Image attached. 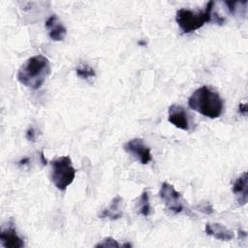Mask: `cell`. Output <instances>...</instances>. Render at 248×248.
I'll return each instance as SVG.
<instances>
[{
    "label": "cell",
    "instance_id": "6da1fadb",
    "mask_svg": "<svg viewBox=\"0 0 248 248\" xmlns=\"http://www.w3.org/2000/svg\"><path fill=\"white\" fill-rule=\"evenodd\" d=\"M50 74V62L42 54L28 58L18 69L17 80L31 89H39Z\"/></svg>",
    "mask_w": 248,
    "mask_h": 248
},
{
    "label": "cell",
    "instance_id": "7a4b0ae2",
    "mask_svg": "<svg viewBox=\"0 0 248 248\" xmlns=\"http://www.w3.org/2000/svg\"><path fill=\"white\" fill-rule=\"evenodd\" d=\"M189 107L208 117L217 118L224 110V102L218 92L203 85L196 89L188 99Z\"/></svg>",
    "mask_w": 248,
    "mask_h": 248
},
{
    "label": "cell",
    "instance_id": "3957f363",
    "mask_svg": "<svg viewBox=\"0 0 248 248\" xmlns=\"http://www.w3.org/2000/svg\"><path fill=\"white\" fill-rule=\"evenodd\" d=\"M213 7L214 1H209L202 11L180 9L176 12L175 21L183 33H192L213 20Z\"/></svg>",
    "mask_w": 248,
    "mask_h": 248
},
{
    "label": "cell",
    "instance_id": "277c9868",
    "mask_svg": "<svg viewBox=\"0 0 248 248\" xmlns=\"http://www.w3.org/2000/svg\"><path fill=\"white\" fill-rule=\"evenodd\" d=\"M50 179L60 191H65L76 177V169L69 156H60L50 162Z\"/></svg>",
    "mask_w": 248,
    "mask_h": 248
},
{
    "label": "cell",
    "instance_id": "5b68a950",
    "mask_svg": "<svg viewBox=\"0 0 248 248\" xmlns=\"http://www.w3.org/2000/svg\"><path fill=\"white\" fill-rule=\"evenodd\" d=\"M159 195L166 207L173 214L180 213L183 210L181 194L175 190L173 185L168 182H163L159 191Z\"/></svg>",
    "mask_w": 248,
    "mask_h": 248
},
{
    "label": "cell",
    "instance_id": "8992f818",
    "mask_svg": "<svg viewBox=\"0 0 248 248\" xmlns=\"http://www.w3.org/2000/svg\"><path fill=\"white\" fill-rule=\"evenodd\" d=\"M123 148L127 153L135 157L142 165H146L152 160L150 148L145 145L142 139H132L123 145Z\"/></svg>",
    "mask_w": 248,
    "mask_h": 248
},
{
    "label": "cell",
    "instance_id": "52a82bcc",
    "mask_svg": "<svg viewBox=\"0 0 248 248\" xmlns=\"http://www.w3.org/2000/svg\"><path fill=\"white\" fill-rule=\"evenodd\" d=\"M168 120L174 127L183 130H190V122L187 111L179 105H171L168 109Z\"/></svg>",
    "mask_w": 248,
    "mask_h": 248
},
{
    "label": "cell",
    "instance_id": "ba28073f",
    "mask_svg": "<svg viewBox=\"0 0 248 248\" xmlns=\"http://www.w3.org/2000/svg\"><path fill=\"white\" fill-rule=\"evenodd\" d=\"M0 241L5 248H20L24 246V242L17 234L13 223L0 232Z\"/></svg>",
    "mask_w": 248,
    "mask_h": 248
},
{
    "label": "cell",
    "instance_id": "9c48e42d",
    "mask_svg": "<svg viewBox=\"0 0 248 248\" xmlns=\"http://www.w3.org/2000/svg\"><path fill=\"white\" fill-rule=\"evenodd\" d=\"M45 26L48 30V36L52 41H55V42L62 41L67 34L66 27L63 25V23L59 20V18L55 15L50 16L46 19Z\"/></svg>",
    "mask_w": 248,
    "mask_h": 248
},
{
    "label": "cell",
    "instance_id": "30bf717a",
    "mask_svg": "<svg viewBox=\"0 0 248 248\" xmlns=\"http://www.w3.org/2000/svg\"><path fill=\"white\" fill-rule=\"evenodd\" d=\"M232 192L240 205H245L248 201V176L244 171L232 184Z\"/></svg>",
    "mask_w": 248,
    "mask_h": 248
},
{
    "label": "cell",
    "instance_id": "8fae6325",
    "mask_svg": "<svg viewBox=\"0 0 248 248\" xmlns=\"http://www.w3.org/2000/svg\"><path fill=\"white\" fill-rule=\"evenodd\" d=\"M204 231L207 235H211L215 239L222 241H229L234 237L232 231L219 223H207L205 225Z\"/></svg>",
    "mask_w": 248,
    "mask_h": 248
},
{
    "label": "cell",
    "instance_id": "7c38bea8",
    "mask_svg": "<svg viewBox=\"0 0 248 248\" xmlns=\"http://www.w3.org/2000/svg\"><path fill=\"white\" fill-rule=\"evenodd\" d=\"M123 199L120 196H115L108 206H107L99 215L100 218H108L109 220H117L120 219L123 215L122 210Z\"/></svg>",
    "mask_w": 248,
    "mask_h": 248
},
{
    "label": "cell",
    "instance_id": "4fadbf2b",
    "mask_svg": "<svg viewBox=\"0 0 248 248\" xmlns=\"http://www.w3.org/2000/svg\"><path fill=\"white\" fill-rule=\"evenodd\" d=\"M136 209L139 214H141L145 217L150 215L151 212V207H150V202H149V194L148 191L144 190L141 195L140 196L137 204H136Z\"/></svg>",
    "mask_w": 248,
    "mask_h": 248
},
{
    "label": "cell",
    "instance_id": "5bb4252c",
    "mask_svg": "<svg viewBox=\"0 0 248 248\" xmlns=\"http://www.w3.org/2000/svg\"><path fill=\"white\" fill-rule=\"evenodd\" d=\"M76 73L77 75L83 78V79H89V78H92L95 77V71L92 67H90L89 65H80L79 67H78L76 69Z\"/></svg>",
    "mask_w": 248,
    "mask_h": 248
},
{
    "label": "cell",
    "instance_id": "9a60e30c",
    "mask_svg": "<svg viewBox=\"0 0 248 248\" xmlns=\"http://www.w3.org/2000/svg\"><path fill=\"white\" fill-rule=\"evenodd\" d=\"M120 244L112 237H105L101 242L97 243L95 247H119Z\"/></svg>",
    "mask_w": 248,
    "mask_h": 248
},
{
    "label": "cell",
    "instance_id": "2e32d148",
    "mask_svg": "<svg viewBox=\"0 0 248 248\" xmlns=\"http://www.w3.org/2000/svg\"><path fill=\"white\" fill-rule=\"evenodd\" d=\"M26 139L28 140H32V141H34L35 140V138H36V132H35V130H34V128L33 127H30L28 130H27V132H26Z\"/></svg>",
    "mask_w": 248,
    "mask_h": 248
},
{
    "label": "cell",
    "instance_id": "e0dca14e",
    "mask_svg": "<svg viewBox=\"0 0 248 248\" xmlns=\"http://www.w3.org/2000/svg\"><path fill=\"white\" fill-rule=\"evenodd\" d=\"M201 208H202V209H200V210L202 211V212H204V213H206V214L212 213V211H213V209H212L211 205H209V203H205L204 205H202Z\"/></svg>",
    "mask_w": 248,
    "mask_h": 248
},
{
    "label": "cell",
    "instance_id": "ac0fdd59",
    "mask_svg": "<svg viewBox=\"0 0 248 248\" xmlns=\"http://www.w3.org/2000/svg\"><path fill=\"white\" fill-rule=\"evenodd\" d=\"M238 108H239V109H238L239 113H241V114H243V115H246V112H247V105H246V104H240Z\"/></svg>",
    "mask_w": 248,
    "mask_h": 248
},
{
    "label": "cell",
    "instance_id": "d6986e66",
    "mask_svg": "<svg viewBox=\"0 0 248 248\" xmlns=\"http://www.w3.org/2000/svg\"><path fill=\"white\" fill-rule=\"evenodd\" d=\"M40 157H41V160H42L43 164H44V165H46V158H45L44 151H41V155H40Z\"/></svg>",
    "mask_w": 248,
    "mask_h": 248
},
{
    "label": "cell",
    "instance_id": "ffe728a7",
    "mask_svg": "<svg viewBox=\"0 0 248 248\" xmlns=\"http://www.w3.org/2000/svg\"><path fill=\"white\" fill-rule=\"evenodd\" d=\"M28 161H29V158H24V159L20 160L18 163H19V165L21 166V165H24V164H26V162H28Z\"/></svg>",
    "mask_w": 248,
    "mask_h": 248
}]
</instances>
